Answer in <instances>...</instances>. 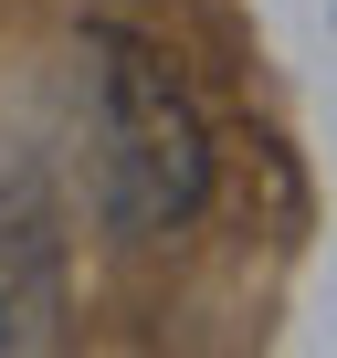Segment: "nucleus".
Segmentation results:
<instances>
[{
  "instance_id": "1",
  "label": "nucleus",
  "mask_w": 337,
  "mask_h": 358,
  "mask_svg": "<svg viewBox=\"0 0 337 358\" xmlns=\"http://www.w3.org/2000/svg\"><path fill=\"white\" fill-rule=\"evenodd\" d=\"M85 127H95V211L116 243H168L201 222L211 127L148 32L85 22Z\"/></svg>"
},
{
  "instance_id": "2",
  "label": "nucleus",
  "mask_w": 337,
  "mask_h": 358,
  "mask_svg": "<svg viewBox=\"0 0 337 358\" xmlns=\"http://www.w3.org/2000/svg\"><path fill=\"white\" fill-rule=\"evenodd\" d=\"M64 306H74V274H64V222H53V190L0 158V358H32L64 337Z\"/></svg>"
}]
</instances>
